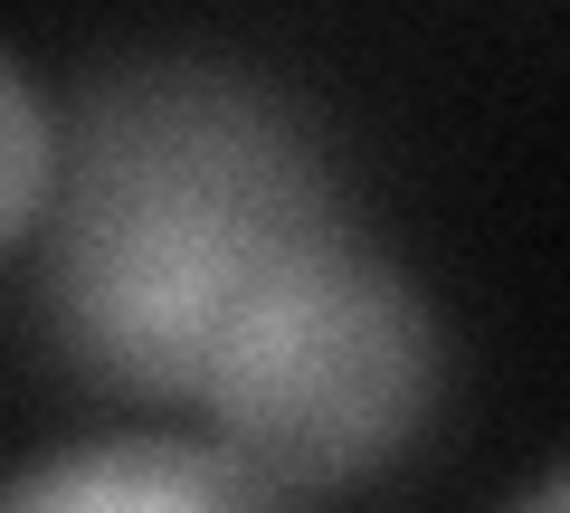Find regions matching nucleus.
Returning a JSON list of instances; mask_svg holds the SVG:
<instances>
[{"label":"nucleus","mask_w":570,"mask_h":513,"mask_svg":"<svg viewBox=\"0 0 570 513\" xmlns=\"http://www.w3.org/2000/svg\"><path fill=\"white\" fill-rule=\"evenodd\" d=\"M362 228L314 134L228 67H124L67 124V181L29 247L58 362L124 399L219 391L238 343Z\"/></svg>","instance_id":"1"},{"label":"nucleus","mask_w":570,"mask_h":513,"mask_svg":"<svg viewBox=\"0 0 570 513\" xmlns=\"http://www.w3.org/2000/svg\"><path fill=\"white\" fill-rule=\"evenodd\" d=\"M428 399H438V324L381 247L352 238L238 343L200 418L238 466H257L295 504L390 466L419 437Z\"/></svg>","instance_id":"2"},{"label":"nucleus","mask_w":570,"mask_h":513,"mask_svg":"<svg viewBox=\"0 0 570 513\" xmlns=\"http://www.w3.org/2000/svg\"><path fill=\"white\" fill-rule=\"evenodd\" d=\"M0 513H285V494L219 437H86L39 456Z\"/></svg>","instance_id":"3"},{"label":"nucleus","mask_w":570,"mask_h":513,"mask_svg":"<svg viewBox=\"0 0 570 513\" xmlns=\"http://www.w3.org/2000/svg\"><path fill=\"white\" fill-rule=\"evenodd\" d=\"M0 124H10V181H0V228L10 247H29L58 209V181H67V152H58V124H48V96L29 77V58L0 67Z\"/></svg>","instance_id":"4"},{"label":"nucleus","mask_w":570,"mask_h":513,"mask_svg":"<svg viewBox=\"0 0 570 513\" xmlns=\"http://www.w3.org/2000/svg\"><path fill=\"white\" fill-rule=\"evenodd\" d=\"M504 513H570V466H551L542 485H532V494H513Z\"/></svg>","instance_id":"5"}]
</instances>
